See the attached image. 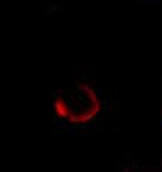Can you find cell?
I'll return each instance as SVG.
<instances>
[{"mask_svg": "<svg viewBox=\"0 0 162 172\" xmlns=\"http://www.w3.org/2000/svg\"><path fill=\"white\" fill-rule=\"evenodd\" d=\"M161 126H162V121H161Z\"/></svg>", "mask_w": 162, "mask_h": 172, "instance_id": "cell-3", "label": "cell"}, {"mask_svg": "<svg viewBox=\"0 0 162 172\" xmlns=\"http://www.w3.org/2000/svg\"><path fill=\"white\" fill-rule=\"evenodd\" d=\"M130 167H131L132 169H135V171H138V169H139L138 163H136V161H131V166H130Z\"/></svg>", "mask_w": 162, "mask_h": 172, "instance_id": "cell-1", "label": "cell"}, {"mask_svg": "<svg viewBox=\"0 0 162 172\" xmlns=\"http://www.w3.org/2000/svg\"><path fill=\"white\" fill-rule=\"evenodd\" d=\"M122 172H130V168H128V167H123Z\"/></svg>", "mask_w": 162, "mask_h": 172, "instance_id": "cell-2", "label": "cell"}]
</instances>
